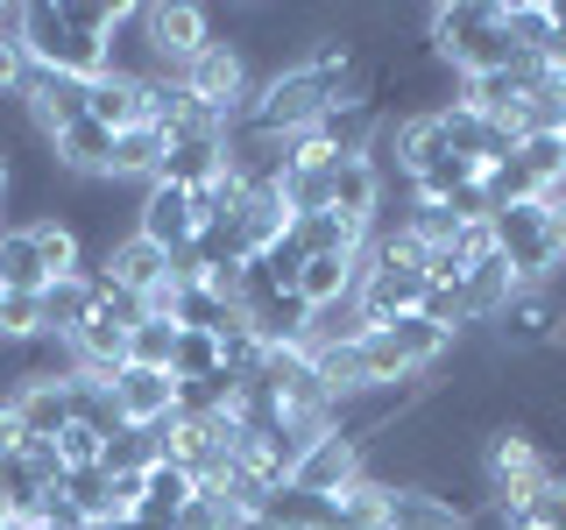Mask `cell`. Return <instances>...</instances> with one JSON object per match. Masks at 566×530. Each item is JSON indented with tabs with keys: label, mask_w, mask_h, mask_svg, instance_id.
<instances>
[{
	"label": "cell",
	"mask_w": 566,
	"mask_h": 530,
	"mask_svg": "<svg viewBox=\"0 0 566 530\" xmlns=\"http://www.w3.org/2000/svg\"><path fill=\"white\" fill-rule=\"evenodd\" d=\"M114 411H120V424H164V417H177V375L170 368H114Z\"/></svg>",
	"instance_id": "cell-10"
},
{
	"label": "cell",
	"mask_w": 566,
	"mask_h": 530,
	"mask_svg": "<svg viewBox=\"0 0 566 530\" xmlns=\"http://www.w3.org/2000/svg\"><path fill=\"white\" fill-rule=\"evenodd\" d=\"M120 8L99 0H35L22 8V50L35 71H64V78H106V29Z\"/></svg>",
	"instance_id": "cell-1"
},
{
	"label": "cell",
	"mask_w": 566,
	"mask_h": 530,
	"mask_svg": "<svg viewBox=\"0 0 566 530\" xmlns=\"http://www.w3.org/2000/svg\"><path fill=\"white\" fill-rule=\"evenodd\" d=\"M8 177H14V163H8V156H0V199H8Z\"/></svg>",
	"instance_id": "cell-35"
},
{
	"label": "cell",
	"mask_w": 566,
	"mask_h": 530,
	"mask_svg": "<svg viewBox=\"0 0 566 530\" xmlns=\"http://www.w3.org/2000/svg\"><path fill=\"white\" fill-rule=\"evenodd\" d=\"M0 340H43V290H0Z\"/></svg>",
	"instance_id": "cell-28"
},
{
	"label": "cell",
	"mask_w": 566,
	"mask_h": 530,
	"mask_svg": "<svg viewBox=\"0 0 566 530\" xmlns=\"http://www.w3.org/2000/svg\"><path fill=\"white\" fill-rule=\"evenodd\" d=\"M241 318L262 347H305V326H312V305L297 290H248L241 297Z\"/></svg>",
	"instance_id": "cell-12"
},
{
	"label": "cell",
	"mask_w": 566,
	"mask_h": 530,
	"mask_svg": "<svg viewBox=\"0 0 566 530\" xmlns=\"http://www.w3.org/2000/svg\"><path fill=\"white\" fill-rule=\"evenodd\" d=\"M64 502L78 509L85 523H114V474H106V467H78V474H64Z\"/></svg>",
	"instance_id": "cell-26"
},
{
	"label": "cell",
	"mask_w": 566,
	"mask_h": 530,
	"mask_svg": "<svg viewBox=\"0 0 566 530\" xmlns=\"http://www.w3.org/2000/svg\"><path fill=\"white\" fill-rule=\"evenodd\" d=\"M495 255L510 262V276L517 283H538L553 262L566 255V220L545 199H531V205H510V212H495Z\"/></svg>",
	"instance_id": "cell-4"
},
{
	"label": "cell",
	"mask_w": 566,
	"mask_h": 530,
	"mask_svg": "<svg viewBox=\"0 0 566 530\" xmlns=\"http://www.w3.org/2000/svg\"><path fill=\"white\" fill-rule=\"evenodd\" d=\"M8 530H43V523H35V517H8Z\"/></svg>",
	"instance_id": "cell-36"
},
{
	"label": "cell",
	"mask_w": 566,
	"mask_h": 530,
	"mask_svg": "<svg viewBox=\"0 0 566 530\" xmlns=\"http://www.w3.org/2000/svg\"><path fill=\"white\" fill-rule=\"evenodd\" d=\"M22 114H29L35 141H57L64 128H78V120L93 114V85L64 78V71H35V78L22 85Z\"/></svg>",
	"instance_id": "cell-7"
},
{
	"label": "cell",
	"mask_w": 566,
	"mask_h": 530,
	"mask_svg": "<svg viewBox=\"0 0 566 530\" xmlns=\"http://www.w3.org/2000/svg\"><path fill=\"white\" fill-rule=\"evenodd\" d=\"M354 481H361V446H347V438H333V432H326V438H318V446L291 467V488L326 495V502H333L340 488H354Z\"/></svg>",
	"instance_id": "cell-13"
},
{
	"label": "cell",
	"mask_w": 566,
	"mask_h": 530,
	"mask_svg": "<svg viewBox=\"0 0 566 530\" xmlns=\"http://www.w3.org/2000/svg\"><path fill=\"white\" fill-rule=\"evenodd\" d=\"M333 212H347L354 226H376L382 212V177L368 156H333Z\"/></svg>",
	"instance_id": "cell-16"
},
{
	"label": "cell",
	"mask_w": 566,
	"mask_h": 530,
	"mask_svg": "<svg viewBox=\"0 0 566 530\" xmlns=\"http://www.w3.org/2000/svg\"><path fill=\"white\" fill-rule=\"evenodd\" d=\"M14 446H22V438H14V417L0 411V453H14Z\"/></svg>",
	"instance_id": "cell-34"
},
{
	"label": "cell",
	"mask_w": 566,
	"mask_h": 530,
	"mask_svg": "<svg viewBox=\"0 0 566 530\" xmlns=\"http://www.w3.org/2000/svg\"><path fill=\"white\" fill-rule=\"evenodd\" d=\"M14 438H64L71 432V389L64 382H29L22 396L8 403Z\"/></svg>",
	"instance_id": "cell-15"
},
{
	"label": "cell",
	"mask_w": 566,
	"mask_h": 530,
	"mask_svg": "<svg viewBox=\"0 0 566 530\" xmlns=\"http://www.w3.org/2000/svg\"><path fill=\"white\" fill-rule=\"evenodd\" d=\"M85 311H93L85 276H57V283L43 290V340H71V332L85 326Z\"/></svg>",
	"instance_id": "cell-22"
},
{
	"label": "cell",
	"mask_w": 566,
	"mask_h": 530,
	"mask_svg": "<svg viewBox=\"0 0 566 530\" xmlns=\"http://www.w3.org/2000/svg\"><path fill=\"white\" fill-rule=\"evenodd\" d=\"M164 156H170V135H164V128H149V120L120 128V135H114V184H156Z\"/></svg>",
	"instance_id": "cell-17"
},
{
	"label": "cell",
	"mask_w": 566,
	"mask_h": 530,
	"mask_svg": "<svg viewBox=\"0 0 566 530\" xmlns=\"http://www.w3.org/2000/svg\"><path fill=\"white\" fill-rule=\"evenodd\" d=\"M482 481H489V509H524L531 495L553 481V467H545V446L524 432L517 417L482 432Z\"/></svg>",
	"instance_id": "cell-3"
},
{
	"label": "cell",
	"mask_w": 566,
	"mask_h": 530,
	"mask_svg": "<svg viewBox=\"0 0 566 530\" xmlns=\"http://www.w3.org/2000/svg\"><path fill=\"white\" fill-rule=\"evenodd\" d=\"M524 523L531 530H566V481H545L538 495L524 502Z\"/></svg>",
	"instance_id": "cell-33"
},
{
	"label": "cell",
	"mask_w": 566,
	"mask_h": 530,
	"mask_svg": "<svg viewBox=\"0 0 566 530\" xmlns=\"http://www.w3.org/2000/svg\"><path fill=\"white\" fill-rule=\"evenodd\" d=\"M99 269L114 276L128 297H142V305H149V297H164L170 283H177V255H164V247L142 241V234H120V241L99 255Z\"/></svg>",
	"instance_id": "cell-9"
},
{
	"label": "cell",
	"mask_w": 566,
	"mask_h": 530,
	"mask_svg": "<svg viewBox=\"0 0 566 530\" xmlns=\"http://www.w3.org/2000/svg\"><path fill=\"white\" fill-rule=\"evenodd\" d=\"M333 99H340V85H333V78L291 64V71H276V78L255 85L248 120H255V128H270V135H305V128H318V114H326Z\"/></svg>",
	"instance_id": "cell-5"
},
{
	"label": "cell",
	"mask_w": 566,
	"mask_h": 530,
	"mask_svg": "<svg viewBox=\"0 0 566 530\" xmlns=\"http://www.w3.org/2000/svg\"><path fill=\"white\" fill-rule=\"evenodd\" d=\"M482 332L495 340L503 361H531V353H553L566 340V311L538 290V283H517V290H510V305L495 311Z\"/></svg>",
	"instance_id": "cell-6"
},
{
	"label": "cell",
	"mask_w": 566,
	"mask_h": 530,
	"mask_svg": "<svg viewBox=\"0 0 566 530\" xmlns=\"http://www.w3.org/2000/svg\"><path fill=\"white\" fill-rule=\"evenodd\" d=\"M57 459H64V474H78V467H99V459H106V438L93 432V424H71V432L57 438Z\"/></svg>",
	"instance_id": "cell-32"
},
{
	"label": "cell",
	"mask_w": 566,
	"mask_h": 530,
	"mask_svg": "<svg viewBox=\"0 0 566 530\" xmlns=\"http://www.w3.org/2000/svg\"><path fill=\"white\" fill-rule=\"evenodd\" d=\"M170 375H177V382L220 375V340H212V332H185V326H177V353H170Z\"/></svg>",
	"instance_id": "cell-29"
},
{
	"label": "cell",
	"mask_w": 566,
	"mask_h": 530,
	"mask_svg": "<svg viewBox=\"0 0 566 530\" xmlns=\"http://www.w3.org/2000/svg\"><path fill=\"white\" fill-rule=\"evenodd\" d=\"M212 177H227V135H206V128L170 135V156H164V170H156V184L206 191Z\"/></svg>",
	"instance_id": "cell-11"
},
{
	"label": "cell",
	"mask_w": 566,
	"mask_h": 530,
	"mask_svg": "<svg viewBox=\"0 0 566 530\" xmlns=\"http://www.w3.org/2000/svg\"><path fill=\"white\" fill-rule=\"evenodd\" d=\"M93 120L99 128H135L142 120V85H128V78H93Z\"/></svg>",
	"instance_id": "cell-27"
},
{
	"label": "cell",
	"mask_w": 566,
	"mask_h": 530,
	"mask_svg": "<svg viewBox=\"0 0 566 530\" xmlns=\"http://www.w3.org/2000/svg\"><path fill=\"white\" fill-rule=\"evenodd\" d=\"M382 530H468V523H460L432 488H389L382 495Z\"/></svg>",
	"instance_id": "cell-18"
},
{
	"label": "cell",
	"mask_w": 566,
	"mask_h": 530,
	"mask_svg": "<svg viewBox=\"0 0 566 530\" xmlns=\"http://www.w3.org/2000/svg\"><path fill=\"white\" fill-rule=\"evenodd\" d=\"M354 283H361V255H305L297 297L318 311V305H333V297H354Z\"/></svg>",
	"instance_id": "cell-19"
},
{
	"label": "cell",
	"mask_w": 566,
	"mask_h": 530,
	"mask_svg": "<svg viewBox=\"0 0 566 530\" xmlns=\"http://www.w3.org/2000/svg\"><path fill=\"white\" fill-rule=\"evenodd\" d=\"M424 43H432V57L447 71H460V78H482V71H503L510 57H517L495 0H453V8H432L424 14Z\"/></svg>",
	"instance_id": "cell-2"
},
{
	"label": "cell",
	"mask_w": 566,
	"mask_h": 530,
	"mask_svg": "<svg viewBox=\"0 0 566 530\" xmlns=\"http://www.w3.org/2000/svg\"><path fill=\"white\" fill-rule=\"evenodd\" d=\"M170 353H177V326L149 311V318L128 332V361H135V368H170Z\"/></svg>",
	"instance_id": "cell-30"
},
{
	"label": "cell",
	"mask_w": 566,
	"mask_h": 530,
	"mask_svg": "<svg viewBox=\"0 0 566 530\" xmlns=\"http://www.w3.org/2000/svg\"><path fill=\"white\" fill-rule=\"evenodd\" d=\"M0 290H50V269L35 255L29 226H0Z\"/></svg>",
	"instance_id": "cell-21"
},
{
	"label": "cell",
	"mask_w": 566,
	"mask_h": 530,
	"mask_svg": "<svg viewBox=\"0 0 566 530\" xmlns=\"http://www.w3.org/2000/svg\"><path fill=\"white\" fill-rule=\"evenodd\" d=\"M135 234H142V241H156L164 255H185V247L199 241V212H191V191H177V184H142V199H135Z\"/></svg>",
	"instance_id": "cell-8"
},
{
	"label": "cell",
	"mask_w": 566,
	"mask_h": 530,
	"mask_svg": "<svg viewBox=\"0 0 566 530\" xmlns=\"http://www.w3.org/2000/svg\"><path fill=\"white\" fill-rule=\"evenodd\" d=\"M503 29H510V50H517V57H538V50L553 43L559 14H553V0H510V8H503Z\"/></svg>",
	"instance_id": "cell-24"
},
{
	"label": "cell",
	"mask_w": 566,
	"mask_h": 530,
	"mask_svg": "<svg viewBox=\"0 0 566 530\" xmlns=\"http://www.w3.org/2000/svg\"><path fill=\"white\" fill-rule=\"evenodd\" d=\"M283 205L291 220H312V212H333V163H291L283 170Z\"/></svg>",
	"instance_id": "cell-23"
},
{
	"label": "cell",
	"mask_w": 566,
	"mask_h": 530,
	"mask_svg": "<svg viewBox=\"0 0 566 530\" xmlns=\"http://www.w3.org/2000/svg\"><path fill=\"white\" fill-rule=\"evenodd\" d=\"M517 163L538 177V191L559 184V177H566V135H524L517 141Z\"/></svg>",
	"instance_id": "cell-31"
},
{
	"label": "cell",
	"mask_w": 566,
	"mask_h": 530,
	"mask_svg": "<svg viewBox=\"0 0 566 530\" xmlns=\"http://www.w3.org/2000/svg\"><path fill=\"white\" fill-rule=\"evenodd\" d=\"M43 495H50V481L29 467V453H0V509L8 517H35Z\"/></svg>",
	"instance_id": "cell-25"
},
{
	"label": "cell",
	"mask_w": 566,
	"mask_h": 530,
	"mask_svg": "<svg viewBox=\"0 0 566 530\" xmlns=\"http://www.w3.org/2000/svg\"><path fill=\"white\" fill-rule=\"evenodd\" d=\"M149 29H156V50H164V71H170V78L212 43V14L206 8H185V0H177V8H156V0H149Z\"/></svg>",
	"instance_id": "cell-14"
},
{
	"label": "cell",
	"mask_w": 566,
	"mask_h": 530,
	"mask_svg": "<svg viewBox=\"0 0 566 530\" xmlns=\"http://www.w3.org/2000/svg\"><path fill=\"white\" fill-rule=\"evenodd\" d=\"M368 332H376V326H368L361 297H333V305H318V311H312L305 347H361Z\"/></svg>",
	"instance_id": "cell-20"
}]
</instances>
